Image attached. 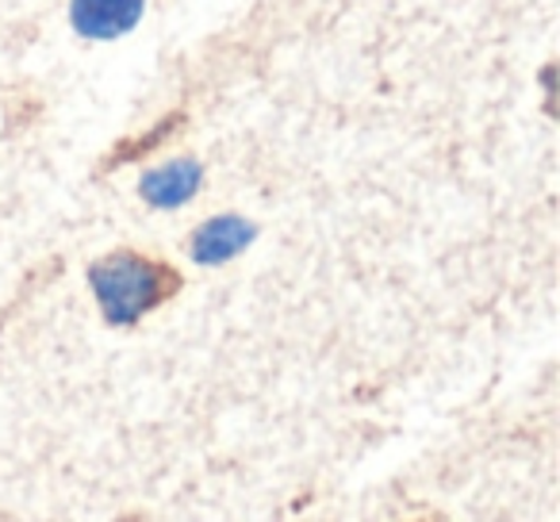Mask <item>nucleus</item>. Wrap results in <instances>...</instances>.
<instances>
[{"label":"nucleus","mask_w":560,"mask_h":522,"mask_svg":"<svg viewBox=\"0 0 560 522\" xmlns=\"http://www.w3.org/2000/svg\"><path fill=\"white\" fill-rule=\"evenodd\" d=\"M89 281H93L96 304L112 327H135L142 315L162 308L180 289L177 269L139 254V250H116V254L101 257L89 269Z\"/></svg>","instance_id":"1"},{"label":"nucleus","mask_w":560,"mask_h":522,"mask_svg":"<svg viewBox=\"0 0 560 522\" xmlns=\"http://www.w3.org/2000/svg\"><path fill=\"white\" fill-rule=\"evenodd\" d=\"M422 522H430V519H422Z\"/></svg>","instance_id":"5"},{"label":"nucleus","mask_w":560,"mask_h":522,"mask_svg":"<svg viewBox=\"0 0 560 522\" xmlns=\"http://www.w3.org/2000/svg\"><path fill=\"white\" fill-rule=\"evenodd\" d=\"M254 223L242 216H215L203 227H196V234L188 239V254L200 266H223L231 257H238L242 250L254 242Z\"/></svg>","instance_id":"3"},{"label":"nucleus","mask_w":560,"mask_h":522,"mask_svg":"<svg viewBox=\"0 0 560 522\" xmlns=\"http://www.w3.org/2000/svg\"><path fill=\"white\" fill-rule=\"evenodd\" d=\"M147 0H70V24L85 39H119L142 20Z\"/></svg>","instance_id":"2"},{"label":"nucleus","mask_w":560,"mask_h":522,"mask_svg":"<svg viewBox=\"0 0 560 522\" xmlns=\"http://www.w3.org/2000/svg\"><path fill=\"white\" fill-rule=\"evenodd\" d=\"M200 181H203L200 162H192V158H173V162L158 165V170H150L147 177H142L139 193L150 208H180V204H188L200 193Z\"/></svg>","instance_id":"4"}]
</instances>
